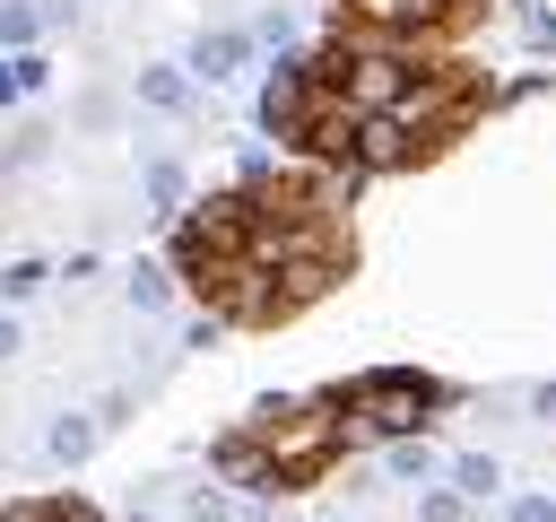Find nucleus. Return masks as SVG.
Here are the masks:
<instances>
[{
    "label": "nucleus",
    "instance_id": "423d86ee",
    "mask_svg": "<svg viewBox=\"0 0 556 522\" xmlns=\"http://www.w3.org/2000/svg\"><path fill=\"white\" fill-rule=\"evenodd\" d=\"M122 296H130V313H165V304H174V270H165V261H130Z\"/></svg>",
    "mask_w": 556,
    "mask_h": 522
},
{
    "label": "nucleus",
    "instance_id": "0eeeda50",
    "mask_svg": "<svg viewBox=\"0 0 556 522\" xmlns=\"http://www.w3.org/2000/svg\"><path fill=\"white\" fill-rule=\"evenodd\" d=\"M43 452H52V461H87V452H96V418H78V409H61V418L43 426Z\"/></svg>",
    "mask_w": 556,
    "mask_h": 522
},
{
    "label": "nucleus",
    "instance_id": "f8f14e48",
    "mask_svg": "<svg viewBox=\"0 0 556 522\" xmlns=\"http://www.w3.org/2000/svg\"><path fill=\"white\" fill-rule=\"evenodd\" d=\"M400 487H426L434 478V452H426V435H408V444H391V461H382Z\"/></svg>",
    "mask_w": 556,
    "mask_h": 522
},
{
    "label": "nucleus",
    "instance_id": "412c9836",
    "mask_svg": "<svg viewBox=\"0 0 556 522\" xmlns=\"http://www.w3.org/2000/svg\"><path fill=\"white\" fill-rule=\"evenodd\" d=\"M9 348H17V322H9V313H0V357H9Z\"/></svg>",
    "mask_w": 556,
    "mask_h": 522
},
{
    "label": "nucleus",
    "instance_id": "f3484780",
    "mask_svg": "<svg viewBox=\"0 0 556 522\" xmlns=\"http://www.w3.org/2000/svg\"><path fill=\"white\" fill-rule=\"evenodd\" d=\"M252 35H261V44H287V35H295V17H287V9H261V17H252Z\"/></svg>",
    "mask_w": 556,
    "mask_h": 522
},
{
    "label": "nucleus",
    "instance_id": "7ed1b4c3",
    "mask_svg": "<svg viewBox=\"0 0 556 522\" xmlns=\"http://www.w3.org/2000/svg\"><path fill=\"white\" fill-rule=\"evenodd\" d=\"M330 400H339L348 435H391V444H408L443 391H434L426 374H400V365H391V374H356V383H348V391H330Z\"/></svg>",
    "mask_w": 556,
    "mask_h": 522
},
{
    "label": "nucleus",
    "instance_id": "9d476101",
    "mask_svg": "<svg viewBox=\"0 0 556 522\" xmlns=\"http://www.w3.org/2000/svg\"><path fill=\"white\" fill-rule=\"evenodd\" d=\"M139 96H148L156 113H191V78H182V70H139Z\"/></svg>",
    "mask_w": 556,
    "mask_h": 522
},
{
    "label": "nucleus",
    "instance_id": "2eb2a0df",
    "mask_svg": "<svg viewBox=\"0 0 556 522\" xmlns=\"http://www.w3.org/2000/svg\"><path fill=\"white\" fill-rule=\"evenodd\" d=\"M417 513H426V522H469V496H460V487H426Z\"/></svg>",
    "mask_w": 556,
    "mask_h": 522
},
{
    "label": "nucleus",
    "instance_id": "39448f33",
    "mask_svg": "<svg viewBox=\"0 0 556 522\" xmlns=\"http://www.w3.org/2000/svg\"><path fill=\"white\" fill-rule=\"evenodd\" d=\"M182 70H191V78H208V87H226V78L243 70V35H235V26H200V35H191V52H182Z\"/></svg>",
    "mask_w": 556,
    "mask_h": 522
},
{
    "label": "nucleus",
    "instance_id": "1a4fd4ad",
    "mask_svg": "<svg viewBox=\"0 0 556 522\" xmlns=\"http://www.w3.org/2000/svg\"><path fill=\"white\" fill-rule=\"evenodd\" d=\"M452 487H460L469 505H486V496L504 487V470H495V452H460V461H452Z\"/></svg>",
    "mask_w": 556,
    "mask_h": 522
},
{
    "label": "nucleus",
    "instance_id": "a211bd4d",
    "mask_svg": "<svg viewBox=\"0 0 556 522\" xmlns=\"http://www.w3.org/2000/svg\"><path fill=\"white\" fill-rule=\"evenodd\" d=\"M513 522H556V505L547 496H513Z\"/></svg>",
    "mask_w": 556,
    "mask_h": 522
},
{
    "label": "nucleus",
    "instance_id": "4be33fe9",
    "mask_svg": "<svg viewBox=\"0 0 556 522\" xmlns=\"http://www.w3.org/2000/svg\"><path fill=\"white\" fill-rule=\"evenodd\" d=\"M434 9H443V17H460V9H469V0H434Z\"/></svg>",
    "mask_w": 556,
    "mask_h": 522
},
{
    "label": "nucleus",
    "instance_id": "20e7f679",
    "mask_svg": "<svg viewBox=\"0 0 556 522\" xmlns=\"http://www.w3.org/2000/svg\"><path fill=\"white\" fill-rule=\"evenodd\" d=\"M339 9H348V17H356L374 44H382V35H417V26H443V9H434V0H339Z\"/></svg>",
    "mask_w": 556,
    "mask_h": 522
},
{
    "label": "nucleus",
    "instance_id": "9b49d317",
    "mask_svg": "<svg viewBox=\"0 0 556 522\" xmlns=\"http://www.w3.org/2000/svg\"><path fill=\"white\" fill-rule=\"evenodd\" d=\"M139 191H148L156 209H182V165H174V157H148V165H139Z\"/></svg>",
    "mask_w": 556,
    "mask_h": 522
},
{
    "label": "nucleus",
    "instance_id": "f03ea898",
    "mask_svg": "<svg viewBox=\"0 0 556 522\" xmlns=\"http://www.w3.org/2000/svg\"><path fill=\"white\" fill-rule=\"evenodd\" d=\"M417 70H426L417 52H400V44H374V35H365V44H330V52L313 61V87H321V96H339L356 122H374V113H391V104L408 96V78H417Z\"/></svg>",
    "mask_w": 556,
    "mask_h": 522
},
{
    "label": "nucleus",
    "instance_id": "dca6fc26",
    "mask_svg": "<svg viewBox=\"0 0 556 522\" xmlns=\"http://www.w3.org/2000/svg\"><path fill=\"white\" fill-rule=\"evenodd\" d=\"M0 522H61V505L52 496H17V505H0Z\"/></svg>",
    "mask_w": 556,
    "mask_h": 522
},
{
    "label": "nucleus",
    "instance_id": "aec40b11",
    "mask_svg": "<svg viewBox=\"0 0 556 522\" xmlns=\"http://www.w3.org/2000/svg\"><path fill=\"white\" fill-rule=\"evenodd\" d=\"M530 409H539V418H556V383H539V391H530Z\"/></svg>",
    "mask_w": 556,
    "mask_h": 522
},
{
    "label": "nucleus",
    "instance_id": "ddd939ff",
    "mask_svg": "<svg viewBox=\"0 0 556 522\" xmlns=\"http://www.w3.org/2000/svg\"><path fill=\"white\" fill-rule=\"evenodd\" d=\"M35 35H43V17H35L26 0H0V44H9V52H35Z\"/></svg>",
    "mask_w": 556,
    "mask_h": 522
},
{
    "label": "nucleus",
    "instance_id": "6e6552de",
    "mask_svg": "<svg viewBox=\"0 0 556 522\" xmlns=\"http://www.w3.org/2000/svg\"><path fill=\"white\" fill-rule=\"evenodd\" d=\"M52 78V61L43 52H0V104H17V96H35Z\"/></svg>",
    "mask_w": 556,
    "mask_h": 522
},
{
    "label": "nucleus",
    "instance_id": "6ab92c4d",
    "mask_svg": "<svg viewBox=\"0 0 556 522\" xmlns=\"http://www.w3.org/2000/svg\"><path fill=\"white\" fill-rule=\"evenodd\" d=\"M35 17H43V26H78V0H43Z\"/></svg>",
    "mask_w": 556,
    "mask_h": 522
},
{
    "label": "nucleus",
    "instance_id": "4468645a",
    "mask_svg": "<svg viewBox=\"0 0 556 522\" xmlns=\"http://www.w3.org/2000/svg\"><path fill=\"white\" fill-rule=\"evenodd\" d=\"M43 278H52L43 261H9V270H0V304H26V296H35Z\"/></svg>",
    "mask_w": 556,
    "mask_h": 522
},
{
    "label": "nucleus",
    "instance_id": "f257e3e1",
    "mask_svg": "<svg viewBox=\"0 0 556 522\" xmlns=\"http://www.w3.org/2000/svg\"><path fill=\"white\" fill-rule=\"evenodd\" d=\"M243 435L269 452V470H278V478H321V470H330V452H339V435H348V418H339V400H330V391H321V400H261Z\"/></svg>",
    "mask_w": 556,
    "mask_h": 522
}]
</instances>
